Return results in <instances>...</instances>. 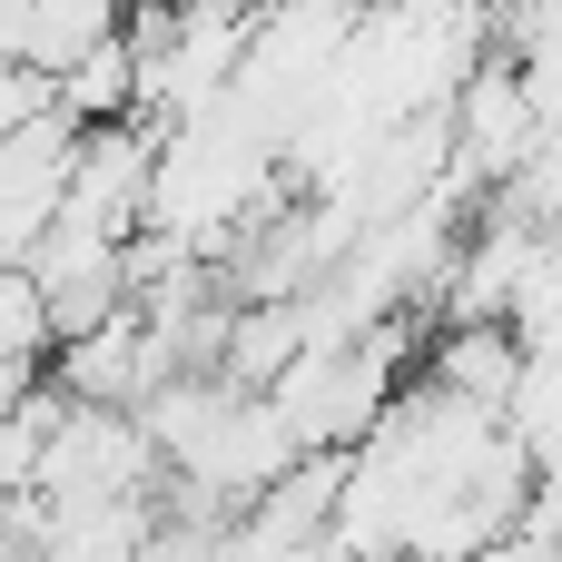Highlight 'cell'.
Listing matches in <instances>:
<instances>
[{"label": "cell", "mask_w": 562, "mask_h": 562, "mask_svg": "<svg viewBox=\"0 0 562 562\" xmlns=\"http://www.w3.org/2000/svg\"><path fill=\"white\" fill-rule=\"evenodd\" d=\"M79 148H89V119H79L69 99L0 128V257H30V247L59 227L69 178H79Z\"/></svg>", "instance_id": "1"}, {"label": "cell", "mask_w": 562, "mask_h": 562, "mask_svg": "<svg viewBox=\"0 0 562 562\" xmlns=\"http://www.w3.org/2000/svg\"><path fill=\"white\" fill-rule=\"evenodd\" d=\"M138 30V0H0V49L30 69H79L99 40Z\"/></svg>", "instance_id": "2"}]
</instances>
